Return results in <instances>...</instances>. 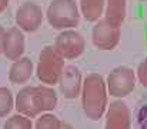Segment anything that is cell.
Listing matches in <instances>:
<instances>
[{"instance_id":"9c48e42d","label":"cell","mask_w":147,"mask_h":129,"mask_svg":"<svg viewBox=\"0 0 147 129\" xmlns=\"http://www.w3.org/2000/svg\"><path fill=\"white\" fill-rule=\"evenodd\" d=\"M57 85L60 86V92L64 96V99L79 98L82 92V85H83V76H82L80 69L74 65L64 66Z\"/></svg>"},{"instance_id":"ac0fdd59","label":"cell","mask_w":147,"mask_h":129,"mask_svg":"<svg viewBox=\"0 0 147 129\" xmlns=\"http://www.w3.org/2000/svg\"><path fill=\"white\" fill-rule=\"evenodd\" d=\"M137 76H139V81L142 82V85L147 87V59L140 65V66H139Z\"/></svg>"},{"instance_id":"3957f363","label":"cell","mask_w":147,"mask_h":129,"mask_svg":"<svg viewBox=\"0 0 147 129\" xmlns=\"http://www.w3.org/2000/svg\"><path fill=\"white\" fill-rule=\"evenodd\" d=\"M49 25L56 30H69L79 25L80 10L76 0H51L46 12Z\"/></svg>"},{"instance_id":"52a82bcc","label":"cell","mask_w":147,"mask_h":129,"mask_svg":"<svg viewBox=\"0 0 147 129\" xmlns=\"http://www.w3.org/2000/svg\"><path fill=\"white\" fill-rule=\"evenodd\" d=\"M92 40L93 44L100 50H113L120 40V27L114 26L103 17L93 26Z\"/></svg>"},{"instance_id":"5b68a950","label":"cell","mask_w":147,"mask_h":129,"mask_svg":"<svg viewBox=\"0 0 147 129\" xmlns=\"http://www.w3.org/2000/svg\"><path fill=\"white\" fill-rule=\"evenodd\" d=\"M84 47H86V42L83 36L73 29L61 30L57 35L54 44H53V49L63 59H67V60L77 59L80 55H83Z\"/></svg>"},{"instance_id":"7a4b0ae2","label":"cell","mask_w":147,"mask_h":129,"mask_svg":"<svg viewBox=\"0 0 147 129\" xmlns=\"http://www.w3.org/2000/svg\"><path fill=\"white\" fill-rule=\"evenodd\" d=\"M80 98L84 115L92 121H98L107 111V86L103 76L89 73L83 79Z\"/></svg>"},{"instance_id":"9a60e30c","label":"cell","mask_w":147,"mask_h":129,"mask_svg":"<svg viewBox=\"0 0 147 129\" xmlns=\"http://www.w3.org/2000/svg\"><path fill=\"white\" fill-rule=\"evenodd\" d=\"M3 129H33V122L30 118L22 113H16L7 118V121L3 125Z\"/></svg>"},{"instance_id":"6da1fadb","label":"cell","mask_w":147,"mask_h":129,"mask_svg":"<svg viewBox=\"0 0 147 129\" xmlns=\"http://www.w3.org/2000/svg\"><path fill=\"white\" fill-rule=\"evenodd\" d=\"M57 106V95L51 86L37 85L24 86L19 90L14 99V108L17 113L27 118H37L47 113Z\"/></svg>"},{"instance_id":"5bb4252c","label":"cell","mask_w":147,"mask_h":129,"mask_svg":"<svg viewBox=\"0 0 147 129\" xmlns=\"http://www.w3.org/2000/svg\"><path fill=\"white\" fill-rule=\"evenodd\" d=\"M106 0H79L80 14L87 20L96 23L104 14Z\"/></svg>"},{"instance_id":"8992f818","label":"cell","mask_w":147,"mask_h":129,"mask_svg":"<svg viewBox=\"0 0 147 129\" xmlns=\"http://www.w3.org/2000/svg\"><path fill=\"white\" fill-rule=\"evenodd\" d=\"M134 82H136V76L133 69L126 66H119L113 69L107 76L106 81L107 93H110V96L114 98H124L134 89L136 85Z\"/></svg>"},{"instance_id":"7c38bea8","label":"cell","mask_w":147,"mask_h":129,"mask_svg":"<svg viewBox=\"0 0 147 129\" xmlns=\"http://www.w3.org/2000/svg\"><path fill=\"white\" fill-rule=\"evenodd\" d=\"M33 62L29 57H20L14 60L9 70V81L14 85H24L33 76Z\"/></svg>"},{"instance_id":"7402d4cb","label":"cell","mask_w":147,"mask_h":129,"mask_svg":"<svg viewBox=\"0 0 147 129\" xmlns=\"http://www.w3.org/2000/svg\"><path fill=\"white\" fill-rule=\"evenodd\" d=\"M142 1H146V0H142Z\"/></svg>"},{"instance_id":"30bf717a","label":"cell","mask_w":147,"mask_h":129,"mask_svg":"<svg viewBox=\"0 0 147 129\" xmlns=\"http://www.w3.org/2000/svg\"><path fill=\"white\" fill-rule=\"evenodd\" d=\"M24 35L23 32L16 26V27H10L4 32V38H3V46H1V53L9 59V60H19L20 57H23L24 53Z\"/></svg>"},{"instance_id":"44dd1931","label":"cell","mask_w":147,"mask_h":129,"mask_svg":"<svg viewBox=\"0 0 147 129\" xmlns=\"http://www.w3.org/2000/svg\"><path fill=\"white\" fill-rule=\"evenodd\" d=\"M61 129H73L69 124H66V122H63V126H61Z\"/></svg>"},{"instance_id":"2e32d148","label":"cell","mask_w":147,"mask_h":129,"mask_svg":"<svg viewBox=\"0 0 147 129\" xmlns=\"http://www.w3.org/2000/svg\"><path fill=\"white\" fill-rule=\"evenodd\" d=\"M61 126H63V122L53 113L47 112V113L37 116L34 129H61Z\"/></svg>"},{"instance_id":"ffe728a7","label":"cell","mask_w":147,"mask_h":129,"mask_svg":"<svg viewBox=\"0 0 147 129\" xmlns=\"http://www.w3.org/2000/svg\"><path fill=\"white\" fill-rule=\"evenodd\" d=\"M4 27L0 26V53H1V46H3V38H4Z\"/></svg>"},{"instance_id":"277c9868","label":"cell","mask_w":147,"mask_h":129,"mask_svg":"<svg viewBox=\"0 0 147 129\" xmlns=\"http://www.w3.org/2000/svg\"><path fill=\"white\" fill-rule=\"evenodd\" d=\"M64 69V59L53 49V46H46L40 55L36 66L37 79L46 86H54L59 83L61 72Z\"/></svg>"},{"instance_id":"e0dca14e","label":"cell","mask_w":147,"mask_h":129,"mask_svg":"<svg viewBox=\"0 0 147 129\" xmlns=\"http://www.w3.org/2000/svg\"><path fill=\"white\" fill-rule=\"evenodd\" d=\"M14 108V98L7 87H0V118L7 116Z\"/></svg>"},{"instance_id":"8fae6325","label":"cell","mask_w":147,"mask_h":129,"mask_svg":"<svg viewBox=\"0 0 147 129\" xmlns=\"http://www.w3.org/2000/svg\"><path fill=\"white\" fill-rule=\"evenodd\" d=\"M104 129H130V111L123 102H114L106 111Z\"/></svg>"},{"instance_id":"4fadbf2b","label":"cell","mask_w":147,"mask_h":129,"mask_svg":"<svg viewBox=\"0 0 147 129\" xmlns=\"http://www.w3.org/2000/svg\"><path fill=\"white\" fill-rule=\"evenodd\" d=\"M126 3L127 0H106L104 19L120 27L126 19Z\"/></svg>"},{"instance_id":"ba28073f","label":"cell","mask_w":147,"mask_h":129,"mask_svg":"<svg viewBox=\"0 0 147 129\" xmlns=\"http://www.w3.org/2000/svg\"><path fill=\"white\" fill-rule=\"evenodd\" d=\"M43 17L42 7L33 1H24L16 10V25L22 32H36L42 26Z\"/></svg>"},{"instance_id":"d6986e66","label":"cell","mask_w":147,"mask_h":129,"mask_svg":"<svg viewBox=\"0 0 147 129\" xmlns=\"http://www.w3.org/2000/svg\"><path fill=\"white\" fill-rule=\"evenodd\" d=\"M7 6H9V0H0V13L4 12Z\"/></svg>"}]
</instances>
